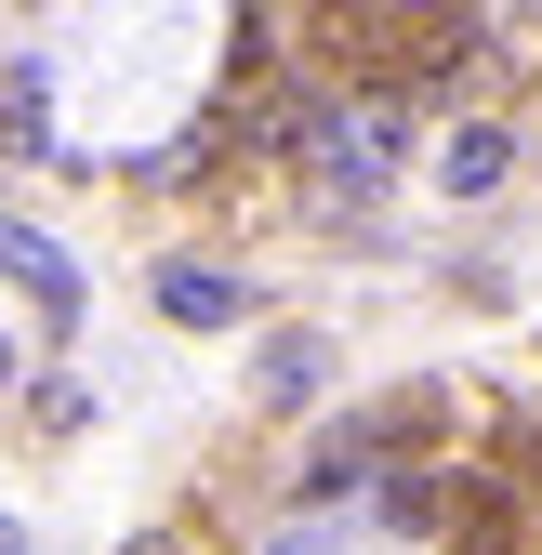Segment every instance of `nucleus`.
Returning <instances> with one entry per match:
<instances>
[{
  "label": "nucleus",
  "mask_w": 542,
  "mask_h": 555,
  "mask_svg": "<svg viewBox=\"0 0 542 555\" xmlns=\"http://www.w3.org/2000/svg\"><path fill=\"white\" fill-rule=\"evenodd\" d=\"M305 146L331 185H397V159H411V93H384V80H345L331 106H305Z\"/></svg>",
  "instance_id": "f257e3e1"
},
{
  "label": "nucleus",
  "mask_w": 542,
  "mask_h": 555,
  "mask_svg": "<svg viewBox=\"0 0 542 555\" xmlns=\"http://www.w3.org/2000/svg\"><path fill=\"white\" fill-rule=\"evenodd\" d=\"M0 264L27 278V305H40V331H80V278H66V251H53L40 225H14V212H0Z\"/></svg>",
  "instance_id": "f03ea898"
},
{
  "label": "nucleus",
  "mask_w": 542,
  "mask_h": 555,
  "mask_svg": "<svg viewBox=\"0 0 542 555\" xmlns=\"http://www.w3.org/2000/svg\"><path fill=\"white\" fill-rule=\"evenodd\" d=\"M437 529H450V555H516V503L503 490H450Z\"/></svg>",
  "instance_id": "7ed1b4c3"
},
{
  "label": "nucleus",
  "mask_w": 542,
  "mask_h": 555,
  "mask_svg": "<svg viewBox=\"0 0 542 555\" xmlns=\"http://www.w3.org/2000/svg\"><path fill=\"white\" fill-rule=\"evenodd\" d=\"M159 305H172L185 331H225V318H238L251 292H238V278H198V264H172V278H159Z\"/></svg>",
  "instance_id": "20e7f679"
},
{
  "label": "nucleus",
  "mask_w": 542,
  "mask_h": 555,
  "mask_svg": "<svg viewBox=\"0 0 542 555\" xmlns=\"http://www.w3.org/2000/svg\"><path fill=\"white\" fill-rule=\"evenodd\" d=\"M503 159H516L503 132H450V185H463V198H490V185H503Z\"/></svg>",
  "instance_id": "39448f33"
},
{
  "label": "nucleus",
  "mask_w": 542,
  "mask_h": 555,
  "mask_svg": "<svg viewBox=\"0 0 542 555\" xmlns=\"http://www.w3.org/2000/svg\"><path fill=\"white\" fill-rule=\"evenodd\" d=\"M358 14H463V0H358Z\"/></svg>",
  "instance_id": "423d86ee"
},
{
  "label": "nucleus",
  "mask_w": 542,
  "mask_h": 555,
  "mask_svg": "<svg viewBox=\"0 0 542 555\" xmlns=\"http://www.w3.org/2000/svg\"><path fill=\"white\" fill-rule=\"evenodd\" d=\"M0 555H27V542H14V529H0Z\"/></svg>",
  "instance_id": "0eeeda50"
},
{
  "label": "nucleus",
  "mask_w": 542,
  "mask_h": 555,
  "mask_svg": "<svg viewBox=\"0 0 542 555\" xmlns=\"http://www.w3.org/2000/svg\"><path fill=\"white\" fill-rule=\"evenodd\" d=\"M529 490H542V450H529Z\"/></svg>",
  "instance_id": "6e6552de"
}]
</instances>
